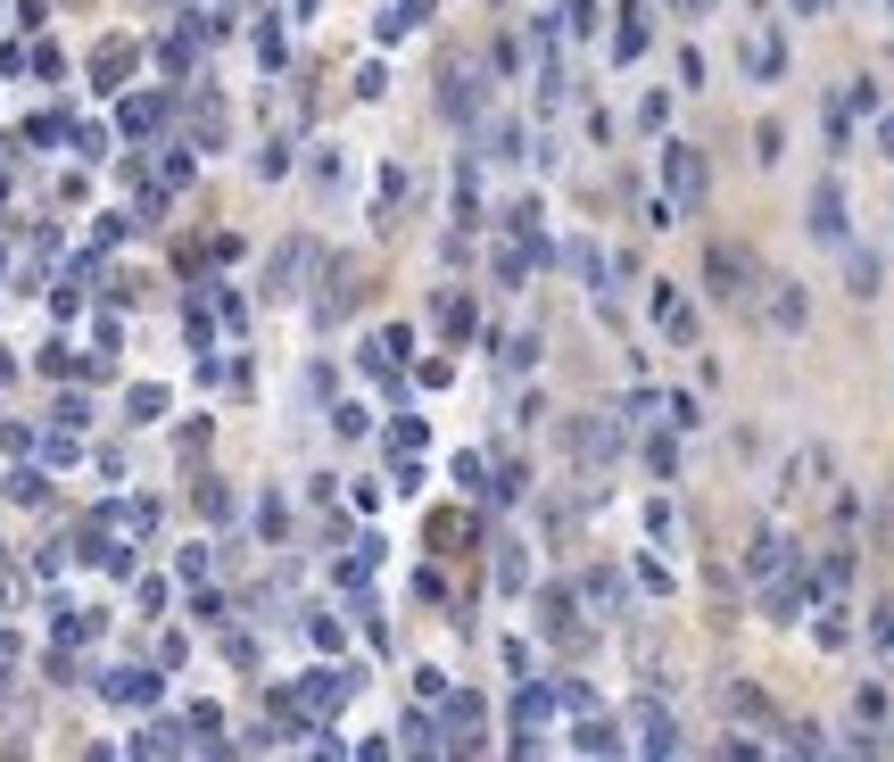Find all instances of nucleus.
I'll list each match as a JSON object with an SVG mask.
<instances>
[{"mask_svg":"<svg viewBox=\"0 0 894 762\" xmlns=\"http://www.w3.org/2000/svg\"><path fill=\"white\" fill-rule=\"evenodd\" d=\"M621 440H630V423H621V407L614 414H563L555 423V447L572 456V465H588V473H605L621 456Z\"/></svg>","mask_w":894,"mask_h":762,"instance_id":"1","label":"nucleus"},{"mask_svg":"<svg viewBox=\"0 0 894 762\" xmlns=\"http://www.w3.org/2000/svg\"><path fill=\"white\" fill-rule=\"evenodd\" d=\"M704 291L721 298V307H745V298L763 291V274H754V249H737V241H704Z\"/></svg>","mask_w":894,"mask_h":762,"instance_id":"2","label":"nucleus"},{"mask_svg":"<svg viewBox=\"0 0 894 762\" xmlns=\"http://www.w3.org/2000/svg\"><path fill=\"white\" fill-rule=\"evenodd\" d=\"M481 109H489V75L472 67V58H447V75H439V116L447 125H481Z\"/></svg>","mask_w":894,"mask_h":762,"instance_id":"3","label":"nucleus"},{"mask_svg":"<svg viewBox=\"0 0 894 762\" xmlns=\"http://www.w3.org/2000/svg\"><path fill=\"white\" fill-rule=\"evenodd\" d=\"M663 174H671V216H696V207H704V183H712L704 149H696V141H671L663 149Z\"/></svg>","mask_w":894,"mask_h":762,"instance_id":"4","label":"nucleus"},{"mask_svg":"<svg viewBox=\"0 0 894 762\" xmlns=\"http://www.w3.org/2000/svg\"><path fill=\"white\" fill-rule=\"evenodd\" d=\"M787 572H803L795 539H787V531H754V547H745V580L763 589V580H787Z\"/></svg>","mask_w":894,"mask_h":762,"instance_id":"5","label":"nucleus"},{"mask_svg":"<svg viewBox=\"0 0 894 762\" xmlns=\"http://www.w3.org/2000/svg\"><path fill=\"white\" fill-rule=\"evenodd\" d=\"M539 622H547V638H555V647H588V622H580V596L563 589H539Z\"/></svg>","mask_w":894,"mask_h":762,"instance_id":"6","label":"nucleus"},{"mask_svg":"<svg viewBox=\"0 0 894 762\" xmlns=\"http://www.w3.org/2000/svg\"><path fill=\"white\" fill-rule=\"evenodd\" d=\"M812 241H820V249H845V241H853V216H845L837 174H828V183L812 191Z\"/></svg>","mask_w":894,"mask_h":762,"instance_id":"7","label":"nucleus"},{"mask_svg":"<svg viewBox=\"0 0 894 762\" xmlns=\"http://www.w3.org/2000/svg\"><path fill=\"white\" fill-rule=\"evenodd\" d=\"M654 332L679 340V349H696V307H688V291H679V282H654Z\"/></svg>","mask_w":894,"mask_h":762,"instance_id":"8","label":"nucleus"},{"mask_svg":"<svg viewBox=\"0 0 894 762\" xmlns=\"http://www.w3.org/2000/svg\"><path fill=\"white\" fill-rule=\"evenodd\" d=\"M763 323H770V332H803V323H812L803 282H770V291H763Z\"/></svg>","mask_w":894,"mask_h":762,"instance_id":"9","label":"nucleus"},{"mask_svg":"<svg viewBox=\"0 0 894 762\" xmlns=\"http://www.w3.org/2000/svg\"><path fill=\"white\" fill-rule=\"evenodd\" d=\"M580 605H588V614H605V622H614V614H630V580H621L614 564H596V572L580 580Z\"/></svg>","mask_w":894,"mask_h":762,"instance_id":"10","label":"nucleus"},{"mask_svg":"<svg viewBox=\"0 0 894 762\" xmlns=\"http://www.w3.org/2000/svg\"><path fill=\"white\" fill-rule=\"evenodd\" d=\"M646 50H654V18H646V9L630 0V9L614 18V67H638Z\"/></svg>","mask_w":894,"mask_h":762,"instance_id":"11","label":"nucleus"},{"mask_svg":"<svg viewBox=\"0 0 894 762\" xmlns=\"http://www.w3.org/2000/svg\"><path fill=\"white\" fill-rule=\"evenodd\" d=\"M638 746L646 754H679V721L663 713V696H638Z\"/></svg>","mask_w":894,"mask_h":762,"instance_id":"12","label":"nucleus"},{"mask_svg":"<svg viewBox=\"0 0 894 762\" xmlns=\"http://www.w3.org/2000/svg\"><path fill=\"white\" fill-rule=\"evenodd\" d=\"M837 258H845V291H853V298H878V282H886V265H878V249L845 241Z\"/></svg>","mask_w":894,"mask_h":762,"instance_id":"13","label":"nucleus"},{"mask_svg":"<svg viewBox=\"0 0 894 762\" xmlns=\"http://www.w3.org/2000/svg\"><path fill=\"white\" fill-rule=\"evenodd\" d=\"M803 589H812V596H845V589H853V547H828V556L812 564Z\"/></svg>","mask_w":894,"mask_h":762,"instance_id":"14","label":"nucleus"},{"mask_svg":"<svg viewBox=\"0 0 894 762\" xmlns=\"http://www.w3.org/2000/svg\"><path fill=\"white\" fill-rule=\"evenodd\" d=\"M745 75H754V83H779V75H787V42L779 34H754V42H745Z\"/></svg>","mask_w":894,"mask_h":762,"instance_id":"15","label":"nucleus"},{"mask_svg":"<svg viewBox=\"0 0 894 762\" xmlns=\"http://www.w3.org/2000/svg\"><path fill=\"white\" fill-rule=\"evenodd\" d=\"M497 589H505V596L530 589V547H522V539H505V547H497Z\"/></svg>","mask_w":894,"mask_h":762,"instance_id":"16","label":"nucleus"},{"mask_svg":"<svg viewBox=\"0 0 894 762\" xmlns=\"http://www.w3.org/2000/svg\"><path fill=\"white\" fill-rule=\"evenodd\" d=\"M729 713H737V721H770V729H779V713H770V696L754 689V680H737V689H729Z\"/></svg>","mask_w":894,"mask_h":762,"instance_id":"17","label":"nucleus"},{"mask_svg":"<svg viewBox=\"0 0 894 762\" xmlns=\"http://www.w3.org/2000/svg\"><path fill=\"white\" fill-rule=\"evenodd\" d=\"M572 746H588V754H621V729H614V721H596V713H580Z\"/></svg>","mask_w":894,"mask_h":762,"instance_id":"18","label":"nucleus"},{"mask_svg":"<svg viewBox=\"0 0 894 762\" xmlns=\"http://www.w3.org/2000/svg\"><path fill=\"white\" fill-rule=\"evenodd\" d=\"M845 638H853V630H845V605L828 596V605L812 614V647H845Z\"/></svg>","mask_w":894,"mask_h":762,"instance_id":"19","label":"nucleus"},{"mask_svg":"<svg viewBox=\"0 0 894 762\" xmlns=\"http://www.w3.org/2000/svg\"><path fill=\"white\" fill-rule=\"evenodd\" d=\"M547 713H563V705H555V689H539V680H530V689L514 696V721H530V729H539Z\"/></svg>","mask_w":894,"mask_h":762,"instance_id":"20","label":"nucleus"},{"mask_svg":"<svg viewBox=\"0 0 894 762\" xmlns=\"http://www.w3.org/2000/svg\"><path fill=\"white\" fill-rule=\"evenodd\" d=\"M439 332H447V340H465V332H472V298H465V291H447V298H439Z\"/></svg>","mask_w":894,"mask_h":762,"instance_id":"21","label":"nucleus"},{"mask_svg":"<svg viewBox=\"0 0 894 762\" xmlns=\"http://www.w3.org/2000/svg\"><path fill=\"white\" fill-rule=\"evenodd\" d=\"M497 365H505V373H530V365H539V340H530V332L497 340Z\"/></svg>","mask_w":894,"mask_h":762,"instance_id":"22","label":"nucleus"},{"mask_svg":"<svg viewBox=\"0 0 894 762\" xmlns=\"http://www.w3.org/2000/svg\"><path fill=\"white\" fill-rule=\"evenodd\" d=\"M431 547H472V522L465 514H431Z\"/></svg>","mask_w":894,"mask_h":762,"instance_id":"23","label":"nucleus"},{"mask_svg":"<svg viewBox=\"0 0 894 762\" xmlns=\"http://www.w3.org/2000/svg\"><path fill=\"white\" fill-rule=\"evenodd\" d=\"M638 589H646V596H671L679 580H671V564H663V556H638Z\"/></svg>","mask_w":894,"mask_h":762,"instance_id":"24","label":"nucleus"},{"mask_svg":"<svg viewBox=\"0 0 894 762\" xmlns=\"http://www.w3.org/2000/svg\"><path fill=\"white\" fill-rule=\"evenodd\" d=\"M439 721H423V713H414V721H406V754H439Z\"/></svg>","mask_w":894,"mask_h":762,"instance_id":"25","label":"nucleus"},{"mask_svg":"<svg viewBox=\"0 0 894 762\" xmlns=\"http://www.w3.org/2000/svg\"><path fill=\"white\" fill-rule=\"evenodd\" d=\"M555 705L580 721V713H596V696H588V680H555Z\"/></svg>","mask_w":894,"mask_h":762,"instance_id":"26","label":"nucleus"},{"mask_svg":"<svg viewBox=\"0 0 894 762\" xmlns=\"http://www.w3.org/2000/svg\"><path fill=\"white\" fill-rule=\"evenodd\" d=\"M886 713H894V696H886V689H861V696H853V721H870V729H878Z\"/></svg>","mask_w":894,"mask_h":762,"instance_id":"27","label":"nucleus"},{"mask_svg":"<svg viewBox=\"0 0 894 762\" xmlns=\"http://www.w3.org/2000/svg\"><path fill=\"white\" fill-rule=\"evenodd\" d=\"M646 531H654V539H663V547L679 539V514H671V498H654V505H646Z\"/></svg>","mask_w":894,"mask_h":762,"instance_id":"28","label":"nucleus"},{"mask_svg":"<svg viewBox=\"0 0 894 762\" xmlns=\"http://www.w3.org/2000/svg\"><path fill=\"white\" fill-rule=\"evenodd\" d=\"M671 125V92H654V100H638V133H663Z\"/></svg>","mask_w":894,"mask_h":762,"instance_id":"29","label":"nucleus"},{"mask_svg":"<svg viewBox=\"0 0 894 762\" xmlns=\"http://www.w3.org/2000/svg\"><path fill=\"white\" fill-rule=\"evenodd\" d=\"M481 149H489V158H522V133H514V125H489Z\"/></svg>","mask_w":894,"mask_h":762,"instance_id":"30","label":"nucleus"},{"mask_svg":"<svg viewBox=\"0 0 894 762\" xmlns=\"http://www.w3.org/2000/svg\"><path fill=\"white\" fill-rule=\"evenodd\" d=\"M158 116H167V100H125V125H133V133H149Z\"/></svg>","mask_w":894,"mask_h":762,"instance_id":"31","label":"nucleus"},{"mask_svg":"<svg viewBox=\"0 0 894 762\" xmlns=\"http://www.w3.org/2000/svg\"><path fill=\"white\" fill-rule=\"evenodd\" d=\"M870 647L894 655V605H878V614H870Z\"/></svg>","mask_w":894,"mask_h":762,"instance_id":"32","label":"nucleus"},{"mask_svg":"<svg viewBox=\"0 0 894 762\" xmlns=\"http://www.w3.org/2000/svg\"><path fill=\"white\" fill-rule=\"evenodd\" d=\"M779 738H787V746H795V754H820V746H828V738H820V729H812V721H795V729H779Z\"/></svg>","mask_w":894,"mask_h":762,"instance_id":"33","label":"nucleus"},{"mask_svg":"<svg viewBox=\"0 0 894 762\" xmlns=\"http://www.w3.org/2000/svg\"><path fill=\"white\" fill-rule=\"evenodd\" d=\"M390 447H398V456H414V447H423V423H414V414H406V423H390Z\"/></svg>","mask_w":894,"mask_h":762,"instance_id":"34","label":"nucleus"},{"mask_svg":"<svg viewBox=\"0 0 894 762\" xmlns=\"http://www.w3.org/2000/svg\"><path fill=\"white\" fill-rule=\"evenodd\" d=\"M489 489H497V505H514V498H522V489H530V481H522V465H505V473H497V481H489Z\"/></svg>","mask_w":894,"mask_h":762,"instance_id":"35","label":"nucleus"},{"mask_svg":"<svg viewBox=\"0 0 894 762\" xmlns=\"http://www.w3.org/2000/svg\"><path fill=\"white\" fill-rule=\"evenodd\" d=\"M787 9H795V18H820V9H828V0H787Z\"/></svg>","mask_w":894,"mask_h":762,"instance_id":"36","label":"nucleus"},{"mask_svg":"<svg viewBox=\"0 0 894 762\" xmlns=\"http://www.w3.org/2000/svg\"><path fill=\"white\" fill-rule=\"evenodd\" d=\"M878 149H894V116H886V125H878Z\"/></svg>","mask_w":894,"mask_h":762,"instance_id":"37","label":"nucleus"}]
</instances>
